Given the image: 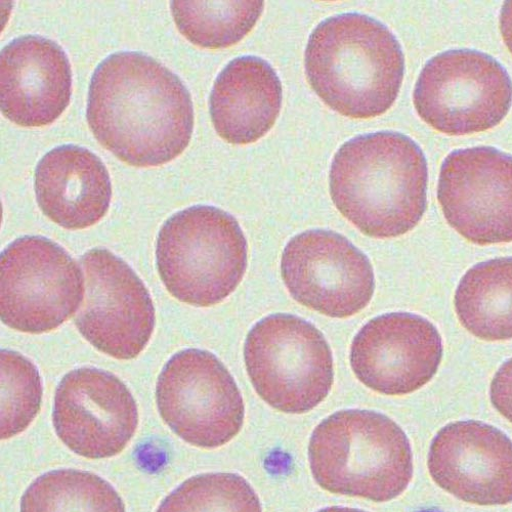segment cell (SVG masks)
I'll return each instance as SVG.
<instances>
[{"mask_svg": "<svg viewBox=\"0 0 512 512\" xmlns=\"http://www.w3.org/2000/svg\"><path fill=\"white\" fill-rule=\"evenodd\" d=\"M443 358L438 329L409 313H392L368 322L351 349L357 378L379 394L404 396L430 382Z\"/></svg>", "mask_w": 512, "mask_h": 512, "instance_id": "obj_14", "label": "cell"}, {"mask_svg": "<svg viewBox=\"0 0 512 512\" xmlns=\"http://www.w3.org/2000/svg\"><path fill=\"white\" fill-rule=\"evenodd\" d=\"M85 297L74 322L100 352L119 360L138 357L149 344L155 309L143 281L107 249L96 248L81 260Z\"/></svg>", "mask_w": 512, "mask_h": 512, "instance_id": "obj_10", "label": "cell"}, {"mask_svg": "<svg viewBox=\"0 0 512 512\" xmlns=\"http://www.w3.org/2000/svg\"><path fill=\"white\" fill-rule=\"evenodd\" d=\"M156 401L163 421L185 442L215 449L241 431L244 403L225 365L209 352L175 355L160 373Z\"/></svg>", "mask_w": 512, "mask_h": 512, "instance_id": "obj_8", "label": "cell"}, {"mask_svg": "<svg viewBox=\"0 0 512 512\" xmlns=\"http://www.w3.org/2000/svg\"><path fill=\"white\" fill-rule=\"evenodd\" d=\"M438 199L449 225L469 242H512V156L491 147L458 150L444 161Z\"/></svg>", "mask_w": 512, "mask_h": 512, "instance_id": "obj_12", "label": "cell"}, {"mask_svg": "<svg viewBox=\"0 0 512 512\" xmlns=\"http://www.w3.org/2000/svg\"><path fill=\"white\" fill-rule=\"evenodd\" d=\"M312 474L324 490L338 495L388 502L413 477L409 440L386 415L367 410L332 414L313 433Z\"/></svg>", "mask_w": 512, "mask_h": 512, "instance_id": "obj_4", "label": "cell"}, {"mask_svg": "<svg viewBox=\"0 0 512 512\" xmlns=\"http://www.w3.org/2000/svg\"><path fill=\"white\" fill-rule=\"evenodd\" d=\"M281 270L294 300L328 317H352L372 300L370 261L346 237L331 231H308L291 239Z\"/></svg>", "mask_w": 512, "mask_h": 512, "instance_id": "obj_11", "label": "cell"}, {"mask_svg": "<svg viewBox=\"0 0 512 512\" xmlns=\"http://www.w3.org/2000/svg\"><path fill=\"white\" fill-rule=\"evenodd\" d=\"M54 426L60 440L89 459L118 455L136 434V401L115 375L95 368L73 370L56 392Z\"/></svg>", "mask_w": 512, "mask_h": 512, "instance_id": "obj_13", "label": "cell"}, {"mask_svg": "<svg viewBox=\"0 0 512 512\" xmlns=\"http://www.w3.org/2000/svg\"><path fill=\"white\" fill-rule=\"evenodd\" d=\"M500 30L505 45L512 54V2H506L502 8Z\"/></svg>", "mask_w": 512, "mask_h": 512, "instance_id": "obj_25", "label": "cell"}, {"mask_svg": "<svg viewBox=\"0 0 512 512\" xmlns=\"http://www.w3.org/2000/svg\"><path fill=\"white\" fill-rule=\"evenodd\" d=\"M305 66L311 87L332 110L369 119L386 113L396 102L405 59L387 26L350 13L317 26L308 42Z\"/></svg>", "mask_w": 512, "mask_h": 512, "instance_id": "obj_3", "label": "cell"}, {"mask_svg": "<svg viewBox=\"0 0 512 512\" xmlns=\"http://www.w3.org/2000/svg\"><path fill=\"white\" fill-rule=\"evenodd\" d=\"M490 397L495 409L512 423V359L504 363L495 374Z\"/></svg>", "mask_w": 512, "mask_h": 512, "instance_id": "obj_24", "label": "cell"}, {"mask_svg": "<svg viewBox=\"0 0 512 512\" xmlns=\"http://www.w3.org/2000/svg\"><path fill=\"white\" fill-rule=\"evenodd\" d=\"M247 241L234 217L193 206L168 219L157 240L160 278L182 303L208 308L232 294L247 269Z\"/></svg>", "mask_w": 512, "mask_h": 512, "instance_id": "obj_5", "label": "cell"}, {"mask_svg": "<svg viewBox=\"0 0 512 512\" xmlns=\"http://www.w3.org/2000/svg\"><path fill=\"white\" fill-rule=\"evenodd\" d=\"M454 303L459 321L476 337L512 339V258L491 260L468 270Z\"/></svg>", "mask_w": 512, "mask_h": 512, "instance_id": "obj_19", "label": "cell"}, {"mask_svg": "<svg viewBox=\"0 0 512 512\" xmlns=\"http://www.w3.org/2000/svg\"><path fill=\"white\" fill-rule=\"evenodd\" d=\"M87 119L97 141L124 163L154 167L188 147L193 103L184 83L149 56L122 52L95 70Z\"/></svg>", "mask_w": 512, "mask_h": 512, "instance_id": "obj_1", "label": "cell"}, {"mask_svg": "<svg viewBox=\"0 0 512 512\" xmlns=\"http://www.w3.org/2000/svg\"><path fill=\"white\" fill-rule=\"evenodd\" d=\"M157 512H262L259 496L234 474L194 477L170 493Z\"/></svg>", "mask_w": 512, "mask_h": 512, "instance_id": "obj_22", "label": "cell"}, {"mask_svg": "<svg viewBox=\"0 0 512 512\" xmlns=\"http://www.w3.org/2000/svg\"><path fill=\"white\" fill-rule=\"evenodd\" d=\"M71 93V66L55 41L28 35L3 50L0 103L12 122L22 127L50 125L68 107Z\"/></svg>", "mask_w": 512, "mask_h": 512, "instance_id": "obj_16", "label": "cell"}, {"mask_svg": "<svg viewBox=\"0 0 512 512\" xmlns=\"http://www.w3.org/2000/svg\"><path fill=\"white\" fill-rule=\"evenodd\" d=\"M318 512H366L359 509L347 508V507H329L322 509Z\"/></svg>", "mask_w": 512, "mask_h": 512, "instance_id": "obj_26", "label": "cell"}, {"mask_svg": "<svg viewBox=\"0 0 512 512\" xmlns=\"http://www.w3.org/2000/svg\"><path fill=\"white\" fill-rule=\"evenodd\" d=\"M83 293L80 267L47 238L23 237L2 254L0 313L15 330L40 334L57 329L79 311Z\"/></svg>", "mask_w": 512, "mask_h": 512, "instance_id": "obj_9", "label": "cell"}, {"mask_svg": "<svg viewBox=\"0 0 512 512\" xmlns=\"http://www.w3.org/2000/svg\"><path fill=\"white\" fill-rule=\"evenodd\" d=\"M2 439L23 433L40 410L42 383L36 367L19 353L2 351Z\"/></svg>", "mask_w": 512, "mask_h": 512, "instance_id": "obj_23", "label": "cell"}, {"mask_svg": "<svg viewBox=\"0 0 512 512\" xmlns=\"http://www.w3.org/2000/svg\"><path fill=\"white\" fill-rule=\"evenodd\" d=\"M264 2H173L180 32L193 45L225 49L238 44L258 23Z\"/></svg>", "mask_w": 512, "mask_h": 512, "instance_id": "obj_21", "label": "cell"}, {"mask_svg": "<svg viewBox=\"0 0 512 512\" xmlns=\"http://www.w3.org/2000/svg\"><path fill=\"white\" fill-rule=\"evenodd\" d=\"M35 192L42 212L67 230L98 224L112 196L103 161L90 150L65 145L50 151L35 170Z\"/></svg>", "mask_w": 512, "mask_h": 512, "instance_id": "obj_17", "label": "cell"}, {"mask_svg": "<svg viewBox=\"0 0 512 512\" xmlns=\"http://www.w3.org/2000/svg\"><path fill=\"white\" fill-rule=\"evenodd\" d=\"M428 162L410 138L390 132L357 137L335 154L333 203L363 234L388 239L413 230L426 209Z\"/></svg>", "mask_w": 512, "mask_h": 512, "instance_id": "obj_2", "label": "cell"}, {"mask_svg": "<svg viewBox=\"0 0 512 512\" xmlns=\"http://www.w3.org/2000/svg\"><path fill=\"white\" fill-rule=\"evenodd\" d=\"M413 101L421 119L450 136L482 133L498 125L512 103V82L492 57L449 51L425 65Z\"/></svg>", "mask_w": 512, "mask_h": 512, "instance_id": "obj_7", "label": "cell"}, {"mask_svg": "<svg viewBox=\"0 0 512 512\" xmlns=\"http://www.w3.org/2000/svg\"><path fill=\"white\" fill-rule=\"evenodd\" d=\"M282 106V84L272 66L258 57L230 62L210 95V116L218 135L233 145L262 139Z\"/></svg>", "mask_w": 512, "mask_h": 512, "instance_id": "obj_18", "label": "cell"}, {"mask_svg": "<svg viewBox=\"0 0 512 512\" xmlns=\"http://www.w3.org/2000/svg\"><path fill=\"white\" fill-rule=\"evenodd\" d=\"M433 480L456 498L478 505L512 502V442L494 426L458 421L445 426L429 454Z\"/></svg>", "mask_w": 512, "mask_h": 512, "instance_id": "obj_15", "label": "cell"}, {"mask_svg": "<svg viewBox=\"0 0 512 512\" xmlns=\"http://www.w3.org/2000/svg\"><path fill=\"white\" fill-rule=\"evenodd\" d=\"M244 359L256 393L273 408L304 414L321 404L333 384V359L323 334L311 323L277 314L249 332Z\"/></svg>", "mask_w": 512, "mask_h": 512, "instance_id": "obj_6", "label": "cell"}, {"mask_svg": "<svg viewBox=\"0 0 512 512\" xmlns=\"http://www.w3.org/2000/svg\"><path fill=\"white\" fill-rule=\"evenodd\" d=\"M21 512H125V506L115 489L97 475L61 469L30 485Z\"/></svg>", "mask_w": 512, "mask_h": 512, "instance_id": "obj_20", "label": "cell"}]
</instances>
